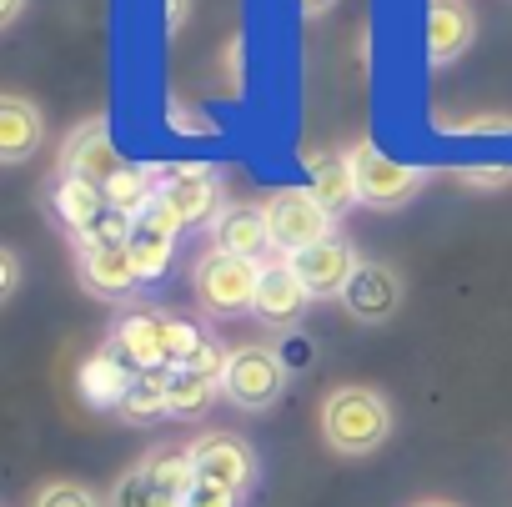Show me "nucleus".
<instances>
[{
    "label": "nucleus",
    "instance_id": "obj_18",
    "mask_svg": "<svg viewBox=\"0 0 512 507\" xmlns=\"http://www.w3.org/2000/svg\"><path fill=\"white\" fill-rule=\"evenodd\" d=\"M51 206H56V216H61V226H66L71 236H86V231L111 211V206H106V191L91 186V181H76V176H56Z\"/></svg>",
    "mask_w": 512,
    "mask_h": 507
},
{
    "label": "nucleus",
    "instance_id": "obj_21",
    "mask_svg": "<svg viewBox=\"0 0 512 507\" xmlns=\"http://www.w3.org/2000/svg\"><path fill=\"white\" fill-rule=\"evenodd\" d=\"M156 196H161V171H146V166H126L121 176L106 181V206L131 221H141L156 206Z\"/></svg>",
    "mask_w": 512,
    "mask_h": 507
},
{
    "label": "nucleus",
    "instance_id": "obj_22",
    "mask_svg": "<svg viewBox=\"0 0 512 507\" xmlns=\"http://www.w3.org/2000/svg\"><path fill=\"white\" fill-rule=\"evenodd\" d=\"M221 382L206 377V372H191V367H171L166 372V407L171 417H201L211 402H216Z\"/></svg>",
    "mask_w": 512,
    "mask_h": 507
},
{
    "label": "nucleus",
    "instance_id": "obj_15",
    "mask_svg": "<svg viewBox=\"0 0 512 507\" xmlns=\"http://www.w3.org/2000/svg\"><path fill=\"white\" fill-rule=\"evenodd\" d=\"M472 36H477V21L462 0H432L427 6V56H432V66L457 61L472 46Z\"/></svg>",
    "mask_w": 512,
    "mask_h": 507
},
{
    "label": "nucleus",
    "instance_id": "obj_2",
    "mask_svg": "<svg viewBox=\"0 0 512 507\" xmlns=\"http://www.w3.org/2000/svg\"><path fill=\"white\" fill-rule=\"evenodd\" d=\"M262 211L272 226V251H282V257H302L332 236V211L312 196V186H282L267 196Z\"/></svg>",
    "mask_w": 512,
    "mask_h": 507
},
{
    "label": "nucleus",
    "instance_id": "obj_27",
    "mask_svg": "<svg viewBox=\"0 0 512 507\" xmlns=\"http://www.w3.org/2000/svg\"><path fill=\"white\" fill-rule=\"evenodd\" d=\"M31 507H106V502L91 487H81V482H46Z\"/></svg>",
    "mask_w": 512,
    "mask_h": 507
},
{
    "label": "nucleus",
    "instance_id": "obj_8",
    "mask_svg": "<svg viewBox=\"0 0 512 507\" xmlns=\"http://www.w3.org/2000/svg\"><path fill=\"white\" fill-rule=\"evenodd\" d=\"M161 201L181 216V226H201L221 216V181L206 166H171L161 176Z\"/></svg>",
    "mask_w": 512,
    "mask_h": 507
},
{
    "label": "nucleus",
    "instance_id": "obj_23",
    "mask_svg": "<svg viewBox=\"0 0 512 507\" xmlns=\"http://www.w3.org/2000/svg\"><path fill=\"white\" fill-rule=\"evenodd\" d=\"M141 472H146L166 497H176V502H186V492L196 487V462H191L186 447H181V452H146V457H141Z\"/></svg>",
    "mask_w": 512,
    "mask_h": 507
},
{
    "label": "nucleus",
    "instance_id": "obj_20",
    "mask_svg": "<svg viewBox=\"0 0 512 507\" xmlns=\"http://www.w3.org/2000/svg\"><path fill=\"white\" fill-rule=\"evenodd\" d=\"M307 176H312V196H317L332 216H342L347 206H357V201H362V196H357L352 161H347V156H337V151L307 156Z\"/></svg>",
    "mask_w": 512,
    "mask_h": 507
},
{
    "label": "nucleus",
    "instance_id": "obj_9",
    "mask_svg": "<svg viewBox=\"0 0 512 507\" xmlns=\"http://www.w3.org/2000/svg\"><path fill=\"white\" fill-rule=\"evenodd\" d=\"M292 272L302 277V287L312 292V302H317V297H342L347 282H352V272H357V257H352V246H347L342 236H327V241H317L312 251L292 257Z\"/></svg>",
    "mask_w": 512,
    "mask_h": 507
},
{
    "label": "nucleus",
    "instance_id": "obj_16",
    "mask_svg": "<svg viewBox=\"0 0 512 507\" xmlns=\"http://www.w3.org/2000/svg\"><path fill=\"white\" fill-rule=\"evenodd\" d=\"M81 287L96 297H131L141 287V272L131 262V246H96L81 251Z\"/></svg>",
    "mask_w": 512,
    "mask_h": 507
},
{
    "label": "nucleus",
    "instance_id": "obj_32",
    "mask_svg": "<svg viewBox=\"0 0 512 507\" xmlns=\"http://www.w3.org/2000/svg\"><path fill=\"white\" fill-rule=\"evenodd\" d=\"M417 507H457V502H417Z\"/></svg>",
    "mask_w": 512,
    "mask_h": 507
},
{
    "label": "nucleus",
    "instance_id": "obj_13",
    "mask_svg": "<svg viewBox=\"0 0 512 507\" xmlns=\"http://www.w3.org/2000/svg\"><path fill=\"white\" fill-rule=\"evenodd\" d=\"M342 302H347V312H352L357 322H387V317L397 312V302H402V282H397V272L382 267V262H357V272H352Z\"/></svg>",
    "mask_w": 512,
    "mask_h": 507
},
{
    "label": "nucleus",
    "instance_id": "obj_1",
    "mask_svg": "<svg viewBox=\"0 0 512 507\" xmlns=\"http://www.w3.org/2000/svg\"><path fill=\"white\" fill-rule=\"evenodd\" d=\"M322 437L342 457H367L392 437V407L372 387H337L322 402Z\"/></svg>",
    "mask_w": 512,
    "mask_h": 507
},
{
    "label": "nucleus",
    "instance_id": "obj_26",
    "mask_svg": "<svg viewBox=\"0 0 512 507\" xmlns=\"http://www.w3.org/2000/svg\"><path fill=\"white\" fill-rule=\"evenodd\" d=\"M161 337H166V362L171 367H186L211 337L196 327V322H186V317H161Z\"/></svg>",
    "mask_w": 512,
    "mask_h": 507
},
{
    "label": "nucleus",
    "instance_id": "obj_5",
    "mask_svg": "<svg viewBox=\"0 0 512 507\" xmlns=\"http://www.w3.org/2000/svg\"><path fill=\"white\" fill-rule=\"evenodd\" d=\"M347 161H352V176H357V196H362L367 206H377V211H392V206L412 201V196L422 191V181H427V171L382 156L372 141H357V146L347 151Z\"/></svg>",
    "mask_w": 512,
    "mask_h": 507
},
{
    "label": "nucleus",
    "instance_id": "obj_28",
    "mask_svg": "<svg viewBox=\"0 0 512 507\" xmlns=\"http://www.w3.org/2000/svg\"><path fill=\"white\" fill-rule=\"evenodd\" d=\"M186 507H241V492H231V487H216V482H201V477H196V487L186 492Z\"/></svg>",
    "mask_w": 512,
    "mask_h": 507
},
{
    "label": "nucleus",
    "instance_id": "obj_25",
    "mask_svg": "<svg viewBox=\"0 0 512 507\" xmlns=\"http://www.w3.org/2000/svg\"><path fill=\"white\" fill-rule=\"evenodd\" d=\"M106 507H186V502H176V497H166L146 472H141V462L111 487V497H106Z\"/></svg>",
    "mask_w": 512,
    "mask_h": 507
},
{
    "label": "nucleus",
    "instance_id": "obj_3",
    "mask_svg": "<svg viewBox=\"0 0 512 507\" xmlns=\"http://www.w3.org/2000/svg\"><path fill=\"white\" fill-rule=\"evenodd\" d=\"M287 387V367L272 347H231L226 372H221V397L236 402L241 412H267Z\"/></svg>",
    "mask_w": 512,
    "mask_h": 507
},
{
    "label": "nucleus",
    "instance_id": "obj_19",
    "mask_svg": "<svg viewBox=\"0 0 512 507\" xmlns=\"http://www.w3.org/2000/svg\"><path fill=\"white\" fill-rule=\"evenodd\" d=\"M41 131H46V121H41V111L26 96H6V101H0V161L21 166L41 146Z\"/></svg>",
    "mask_w": 512,
    "mask_h": 507
},
{
    "label": "nucleus",
    "instance_id": "obj_12",
    "mask_svg": "<svg viewBox=\"0 0 512 507\" xmlns=\"http://www.w3.org/2000/svg\"><path fill=\"white\" fill-rule=\"evenodd\" d=\"M176 231H181V216L156 196V206L136 221V236H131V262L141 272V282H156L166 267H171V246H176Z\"/></svg>",
    "mask_w": 512,
    "mask_h": 507
},
{
    "label": "nucleus",
    "instance_id": "obj_17",
    "mask_svg": "<svg viewBox=\"0 0 512 507\" xmlns=\"http://www.w3.org/2000/svg\"><path fill=\"white\" fill-rule=\"evenodd\" d=\"M131 382H136V372H131L111 347L91 352V357H86V367H81V397H86L91 407H101V412H121V402H126Z\"/></svg>",
    "mask_w": 512,
    "mask_h": 507
},
{
    "label": "nucleus",
    "instance_id": "obj_30",
    "mask_svg": "<svg viewBox=\"0 0 512 507\" xmlns=\"http://www.w3.org/2000/svg\"><path fill=\"white\" fill-rule=\"evenodd\" d=\"M21 6H26V0H0V21H6V26H11V21L21 16Z\"/></svg>",
    "mask_w": 512,
    "mask_h": 507
},
{
    "label": "nucleus",
    "instance_id": "obj_29",
    "mask_svg": "<svg viewBox=\"0 0 512 507\" xmlns=\"http://www.w3.org/2000/svg\"><path fill=\"white\" fill-rule=\"evenodd\" d=\"M0 272H6V297H16V287H21V262L11 257V251L0 257Z\"/></svg>",
    "mask_w": 512,
    "mask_h": 507
},
{
    "label": "nucleus",
    "instance_id": "obj_10",
    "mask_svg": "<svg viewBox=\"0 0 512 507\" xmlns=\"http://www.w3.org/2000/svg\"><path fill=\"white\" fill-rule=\"evenodd\" d=\"M121 171H126V161L116 156V146H111V136H106V121L81 126V131L66 141V151H61V176L91 181V186H101V191H106V181L121 176Z\"/></svg>",
    "mask_w": 512,
    "mask_h": 507
},
{
    "label": "nucleus",
    "instance_id": "obj_14",
    "mask_svg": "<svg viewBox=\"0 0 512 507\" xmlns=\"http://www.w3.org/2000/svg\"><path fill=\"white\" fill-rule=\"evenodd\" d=\"M111 352L131 367V372H166V337H161V317L156 312H126L111 332Z\"/></svg>",
    "mask_w": 512,
    "mask_h": 507
},
{
    "label": "nucleus",
    "instance_id": "obj_24",
    "mask_svg": "<svg viewBox=\"0 0 512 507\" xmlns=\"http://www.w3.org/2000/svg\"><path fill=\"white\" fill-rule=\"evenodd\" d=\"M166 372H171V367H166ZM166 372H136V382H131L126 402H121V417H126V422H156V417L171 412V407H166Z\"/></svg>",
    "mask_w": 512,
    "mask_h": 507
},
{
    "label": "nucleus",
    "instance_id": "obj_11",
    "mask_svg": "<svg viewBox=\"0 0 512 507\" xmlns=\"http://www.w3.org/2000/svg\"><path fill=\"white\" fill-rule=\"evenodd\" d=\"M211 251H226V257L241 262H262L272 251V226L262 206H226L211 226Z\"/></svg>",
    "mask_w": 512,
    "mask_h": 507
},
{
    "label": "nucleus",
    "instance_id": "obj_4",
    "mask_svg": "<svg viewBox=\"0 0 512 507\" xmlns=\"http://www.w3.org/2000/svg\"><path fill=\"white\" fill-rule=\"evenodd\" d=\"M256 282H262V262H241V257H226V251H206L196 262V297L216 317L251 312Z\"/></svg>",
    "mask_w": 512,
    "mask_h": 507
},
{
    "label": "nucleus",
    "instance_id": "obj_31",
    "mask_svg": "<svg viewBox=\"0 0 512 507\" xmlns=\"http://www.w3.org/2000/svg\"><path fill=\"white\" fill-rule=\"evenodd\" d=\"M332 6H337V0H302L307 16H322V11H332Z\"/></svg>",
    "mask_w": 512,
    "mask_h": 507
},
{
    "label": "nucleus",
    "instance_id": "obj_6",
    "mask_svg": "<svg viewBox=\"0 0 512 507\" xmlns=\"http://www.w3.org/2000/svg\"><path fill=\"white\" fill-rule=\"evenodd\" d=\"M186 452H191L201 482H216V487H231V492H246L256 482V452L231 432H206Z\"/></svg>",
    "mask_w": 512,
    "mask_h": 507
},
{
    "label": "nucleus",
    "instance_id": "obj_7",
    "mask_svg": "<svg viewBox=\"0 0 512 507\" xmlns=\"http://www.w3.org/2000/svg\"><path fill=\"white\" fill-rule=\"evenodd\" d=\"M307 307H312V292H307L302 277L292 272V257H282V262H262V282H256L251 317H256V322H267V327H297Z\"/></svg>",
    "mask_w": 512,
    "mask_h": 507
}]
</instances>
